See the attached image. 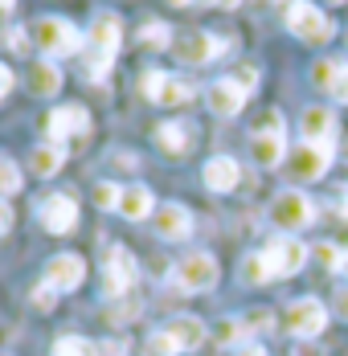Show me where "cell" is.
Returning a JSON list of instances; mask_svg holds the SVG:
<instances>
[{"instance_id":"4fadbf2b","label":"cell","mask_w":348,"mask_h":356,"mask_svg":"<svg viewBox=\"0 0 348 356\" xmlns=\"http://www.w3.org/2000/svg\"><path fill=\"white\" fill-rule=\"evenodd\" d=\"M336 115L332 107H308L303 119H299V131H303V143H315V147H328L336 152Z\"/></svg>"},{"instance_id":"f1b7e54d","label":"cell","mask_w":348,"mask_h":356,"mask_svg":"<svg viewBox=\"0 0 348 356\" xmlns=\"http://www.w3.org/2000/svg\"><path fill=\"white\" fill-rule=\"evenodd\" d=\"M106 70H111V54H99V49H90V54L82 58V78L99 82V78H106Z\"/></svg>"},{"instance_id":"2e32d148","label":"cell","mask_w":348,"mask_h":356,"mask_svg":"<svg viewBox=\"0 0 348 356\" xmlns=\"http://www.w3.org/2000/svg\"><path fill=\"white\" fill-rule=\"evenodd\" d=\"M205 103H209V111H213V115L234 119V115L246 107V90L234 82V78H217V82L205 90Z\"/></svg>"},{"instance_id":"ab89813d","label":"cell","mask_w":348,"mask_h":356,"mask_svg":"<svg viewBox=\"0 0 348 356\" xmlns=\"http://www.w3.org/2000/svg\"><path fill=\"white\" fill-rule=\"evenodd\" d=\"M4 45H8V49H25L29 41H25V33H21V29H8V33H4Z\"/></svg>"},{"instance_id":"d4e9b609","label":"cell","mask_w":348,"mask_h":356,"mask_svg":"<svg viewBox=\"0 0 348 356\" xmlns=\"http://www.w3.org/2000/svg\"><path fill=\"white\" fill-rule=\"evenodd\" d=\"M348 70V62H340V58H319L312 66V82L319 86V90H332L336 86V78Z\"/></svg>"},{"instance_id":"3957f363","label":"cell","mask_w":348,"mask_h":356,"mask_svg":"<svg viewBox=\"0 0 348 356\" xmlns=\"http://www.w3.org/2000/svg\"><path fill=\"white\" fill-rule=\"evenodd\" d=\"M287 29L299 37V41H308V45H324V41H332V33H336L332 17L324 8L308 4V0H291L287 4Z\"/></svg>"},{"instance_id":"836d02e7","label":"cell","mask_w":348,"mask_h":356,"mask_svg":"<svg viewBox=\"0 0 348 356\" xmlns=\"http://www.w3.org/2000/svg\"><path fill=\"white\" fill-rule=\"evenodd\" d=\"M54 303H58V286H54V283H41L33 291V307H37V312H49Z\"/></svg>"},{"instance_id":"8992f818","label":"cell","mask_w":348,"mask_h":356,"mask_svg":"<svg viewBox=\"0 0 348 356\" xmlns=\"http://www.w3.org/2000/svg\"><path fill=\"white\" fill-rule=\"evenodd\" d=\"M312 217H315L312 197H308V193H295V188L278 193L275 205H271V221H275L278 229H287V234H295V229L312 225Z\"/></svg>"},{"instance_id":"9c48e42d","label":"cell","mask_w":348,"mask_h":356,"mask_svg":"<svg viewBox=\"0 0 348 356\" xmlns=\"http://www.w3.org/2000/svg\"><path fill=\"white\" fill-rule=\"evenodd\" d=\"M132 283H136V258H132V250H127V246H111V250H106V266H103L106 299L127 295Z\"/></svg>"},{"instance_id":"5b68a950","label":"cell","mask_w":348,"mask_h":356,"mask_svg":"<svg viewBox=\"0 0 348 356\" xmlns=\"http://www.w3.org/2000/svg\"><path fill=\"white\" fill-rule=\"evenodd\" d=\"M217 258L205 254V250H197V254H184L180 262H176V286L180 291H213L217 286Z\"/></svg>"},{"instance_id":"9a60e30c","label":"cell","mask_w":348,"mask_h":356,"mask_svg":"<svg viewBox=\"0 0 348 356\" xmlns=\"http://www.w3.org/2000/svg\"><path fill=\"white\" fill-rule=\"evenodd\" d=\"M152 229H156V238H164V242H180V238H189L193 234V213L184 209V205H160L156 213H152Z\"/></svg>"},{"instance_id":"cb8c5ba5","label":"cell","mask_w":348,"mask_h":356,"mask_svg":"<svg viewBox=\"0 0 348 356\" xmlns=\"http://www.w3.org/2000/svg\"><path fill=\"white\" fill-rule=\"evenodd\" d=\"M29 90L41 95V99H54L62 90V70L54 62H37L33 70H29Z\"/></svg>"},{"instance_id":"277c9868","label":"cell","mask_w":348,"mask_h":356,"mask_svg":"<svg viewBox=\"0 0 348 356\" xmlns=\"http://www.w3.org/2000/svg\"><path fill=\"white\" fill-rule=\"evenodd\" d=\"M139 90H143V99L156 103V107H184V103L193 99V86H189L184 78H173V74H164V70H148L139 78Z\"/></svg>"},{"instance_id":"f35d334b","label":"cell","mask_w":348,"mask_h":356,"mask_svg":"<svg viewBox=\"0 0 348 356\" xmlns=\"http://www.w3.org/2000/svg\"><path fill=\"white\" fill-rule=\"evenodd\" d=\"M332 307H336V316H340V320H348V286L332 295Z\"/></svg>"},{"instance_id":"d6986e66","label":"cell","mask_w":348,"mask_h":356,"mask_svg":"<svg viewBox=\"0 0 348 356\" xmlns=\"http://www.w3.org/2000/svg\"><path fill=\"white\" fill-rule=\"evenodd\" d=\"M201 180H205L209 193H234L238 180H242V168L234 156H213L205 168H201Z\"/></svg>"},{"instance_id":"f6af8a7d","label":"cell","mask_w":348,"mask_h":356,"mask_svg":"<svg viewBox=\"0 0 348 356\" xmlns=\"http://www.w3.org/2000/svg\"><path fill=\"white\" fill-rule=\"evenodd\" d=\"M168 4H176V8H184V4H197V0H168Z\"/></svg>"},{"instance_id":"484cf974","label":"cell","mask_w":348,"mask_h":356,"mask_svg":"<svg viewBox=\"0 0 348 356\" xmlns=\"http://www.w3.org/2000/svg\"><path fill=\"white\" fill-rule=\"evenodd\" d=\"M49 356H99V348L86 336H62V340H54V353Z\"/></svg>"},{"instance_id":"d590c367","label":"cell","mask_w":348,"mask_h":356,"mask_svg":"<svg viewBox=\"0 0 348 356\" xmlns=\"http://www.w3.org/2000/svg\"><path fill=\"white\" fill-rule=\"evenodd\" d=\"M230 78H234V82L242 86L246 95H250V90L258 86V70H254V66H242V70H238V74H230Z\"/></svg>"},{"instance_id":"4316f807","label":"cell","mask_w":348,"mask_h":356,"mask_svg":"<svg viewBox=\"0 0 348 356\" xmlns=\"http://www.w3.org/2000/svg\"><path fill=\"white\" fill-rule=\"evenodd\" d=\"M139 41H143L148 49H168V45H173V29H168L164 21H148V25L139 29Z\"/></svg>"},{"instance_id":"ba28073f","label":"cell","mask_w":348,"mask_h":356,"mask_svg":"<svg viewBox=\"0 0 348 356\" xmlns=\"http://www.w3.org/2000/svg\"><path fill=\"white\" fill-rule=\"evenodd\" d=\"M45 131H49V143H66L78 140L90 131V111L78 107V103H66V107H54L45 115Z\"/></svg>"},{"instance_id":"ee69618b","label":"cell","mask_w":348,"mask_h":356,"mask_svg":"<svg viewBox=\"0 0 348 356\" xmlns=\"http://www.w3.org/2000/svg\"><path fill=\"white\" fill-rule=\"evenodd\" d=\"M238 4H242V0H221V8H238Z\"/></svg>"},{"instance_id":"ffe728a7","label":"cell","mask_w":348,"mask_h":356,"mask_svg":"<svg viewBox=\"0 0 348 356\" xmlns=\"http://www.w3.org/2000/svg\"><path fill=\"white\" fill-rule=\"evenodd\" d=\"M283 156H287V136L283 131H254L250 136V160L258 168H275V164H283Z\"/></svg>"},{"instance_id":"d6a6232c","label":"cell","mask_w":348,"mask_h":356,"mask_svg":"<svg viewBox=\"0 0 348 356\" xmlns=\"http://www.w3.org/2000/svg\"><path fill=\"white\" fill-rule=\"evenodd\" d=\"M17 188H21V168L8 156H0V193H17Z\"/></svg>"},{"instance_id":"60d3db41","label":"cell","mask_w":348,"mask_h":356,"mask_svg":"<svg viewBox=\"0 0 348 356\" xmlns=\"http://www.w3.org/2000/svg\"><path fill=\"white\" fill-rule=\"evenodd\" d=\"M13 82H17V78H13V70H8V66L0 62V99H4L8 90H13Z\"/></svg>"},{"instance_id":"7dc6e473","label":"cell","mask_w":348,"mask_h":356,"mask_svg":"<svg viewBox=\"0 0 348 356\" xmlns=\"http://www.w3.org/2000/svg\"><path fill=\"white\" fill-rule=\"evenodd\" d=\"M197 4H221V0H197Z\"/></svg>"},{"instance_id":"f546056e","label":"cell","mask_w":348,"mask_h":356,"mask_svg":"<svg viewBox=\"0 0 348 356\" xmlns=\"http://www.w3.org/2000/svg\"><path fill=\"white\" fill-rule=\"evenodd\" d=\"M242 336H246L242 320H217V327H213V340H217L221 348H230V344H238Z\"/></svg>"},{"instance_id":"e575fe53","label":"cell","mask_w":348,"mask_h":356,"mask_svg":"<svg viewBox=\"0 0 348 356\" xmlns=\"http://www.w3.org/2000/svg\"><path fill=\"white\" fill-rule=\"evenodd\" d=\"M271 323H275V316H271V312H250V316H242L246 336H250V332H258V327H271Z\"/></svg>"},{"instance_id":"83f0119b","label":"cell","mask_w":348,"mask_h":356,"mask_svg":"<svg viewBox=\"0 0 348 356\" xmlns=\"http://www.w3.org/2000/svg\"><path fill=\"white\" fill-rule=\"evenodd\" d=\"M242 279L250 286H258V283H267V279H275V275H271V266H267L262 254H250V258L242 262Z\"/></svg>"},{"instance_id":"7c38bea8","label":"cell","mask_w":348,"mask_h":356,"mask_svg":"<svg viewBox=\"0 0 348 356\" xmlns=\"http://www.w3.org/2000/svg\"><path fill=\"white\" fill-rule=\"evenodd\" d=\"M173 49H176V58H180L184 66H205V62H213V58L226 49V41H221V37H213V33H201V29H193V33L176 37Z\"/></svg>"},{"instance_id":"74e56055","label":"cell","mask_w":348,"mask_h":356,"mask_svg":"<svg viewBox=\"0 0 348 356\" xmlns=\"http://www.w3.org/2000/svg\"><path fill=\"white\" fill-rule=\"evenodd\" d=\"M328 95H332V99H336V103H348V70L340 74V78H336V86H332V90H328Z\"/></svg>"},{"instance_id":"8fae6325","label":"cell","mask_w":348,"mask_h":356,"mask_svg":"<svg viewBox=\"0 0 348 356\" xmlns=\"http://www.w3.org/2000/svg\"><path fill=\"white\" fill-rule=\"evenodd\" d=\"M37 217H41V225L49 229V234H70L74 225H78V201L66 197V193H54V197H41V205H37Z\"/></svg>"},{"instance_id":"7402d4cb","label":"cell","mask_w":348,"mask_h":356,"mask_svg":"<svg viewBox=\"0 0 348 356\" xmlns=\"http://www.w3.org/2000/svg\"><path fill=\"white\" fill-rule=\"evenodd\" d=\"M62 164H66L62 143H37L29 152V172L33 177H54V172H62Z\"/></svg>"},{"instance_id":"c3c4849f","label":"cell","mask_w":348,"mask_h":356,"mask_svg":"<svg viewBox=\"0 0 348 356\" xmlns=\"http://www.w3.org/2000/svg\"><path fill=\"white\" fill-rule=\"evenodd\" d=\"M340 270H345V275H348V254H345V266H340Z\"/></svg>"},{"instance_id":"52a82bcc","label":"cell","mask_w":348,"mask_h":356,"mask_svg":"<svg viewBox=\"0 0 348 356\" xmlns=\"http://www.w3.org/2000/svg\"><path fill=\"white\" fill-rule=\"evenodd\" d=\"M324 323H328V307H324L319 299H295V303L283 312V327H287L291 336H299V340L319 336Z\"/></svg>"},{"instance_id":"e0dca14e","label":"cell","mask_w":348,"mask_h":356,"mask_svg":"<svg viewBox=\"0 0 348 356\" xmlns=\"http://www.w3.org/2000/svg\"><path fill=\"white\" fill-rule=\"evenodd\" d=\"M82 279H86V262L78 254H58L45 266V283H54L58 291H78Z\"/></svg>"},{"instance_id":"7a4b0ae2","label":"cell","mask_w":348,"mask_h":356,"mask_svg":"<svg viewBox=\"0 0 348 356\" xmlns=\"http://www.w3.org/2000/svg\"><path fill=\"white\" fill-rule=\"evenodd\" d=\"M29 37H33V45L45 58H66V54L82 49V33L70 25L66 17H37Z\"/></svg>"},{"instance_id":"5bb4252c","label":"cell","mask_w":348,"mask_h":356,"mask_svg":"<svg viewBox=\"0 0 348 356\" xmlns=\"http://www.w3.org/2000/svg\"><path fill=\"white\" fill-rule=\"evenodd\" d=\"M119 41H123V21H119V13H95V17H90V29H86V45L115 58V54H119Z\"/></svg>"},{"instance_id":"681fc988","label":"cell","mask_w":348,"mask_h":356,"mask_svg":"<svg viewBox=\"0 0 348 356\" xmlns=\"http://www.w3.org/2000/svg\"><path fill=\"white\" fill-rule=\"evenodd\" d=\"M328 4H345V0H328Z\"/></svg>"},{"instance_id":"4dcf8cb0","label":"cell","mask_w":348,"mask_h":356,"mask_svg":"<svg viewBox=\"0 0 348 356\" xmlns=\"http://www.w3.org/2000/svg\"><path fill=\"white\" fill-rule=\"evenodd\" d=\"M119 197H123L119 184H111V180H99V184H95V205H99V209H119Z\"/></svg>"},{"instance_id":"bcb514c9","label":"cell","mask_w":348,"mask_h":356,"mask_svg":"<svg viewBox=\"0 0 348 356\" xmlns=\"http://www.w3.org/2000/svg\"><path fill=\"white\" fill-rule=\"evenodd\" d=\"M4 8H13V0H0V13H4Z\"/></svg>"},{"instance_id":"44dd1931","label":"cell","mask_w":348,"mask_h":356,"mask_svg":"<svg viewBox=\"0 0 348 356\" xmlns=\"http://www.w3.org/2000/svg\"><path fill=\"white\" fill-rule=\"evenodd\" d=\"M119 213L127 217V221H143V217H152L156 213V205H152V188H143V184H127L123 197H119Z\"/></svg>"},{"instance_id":"30bf717a","label":"cell","mask_w":348,"mask_h":356,"mask_svg":"<svg viewBox=\"0 0 348 356\" xmlns=\"http://www.w3.org/2000/svg\"><path fill=\"white\" fill-rule=\"evenodd\" d=\"M262 258H267V266H271L275 279H287V275H299V266L308 262V246L299 238L283 234V238H275L271 246L262 250Z\"/></svg>"},{"instance_id":"603a6c76","label":"cell","mask_w":348,"mask_h":356,"mask_svg":"<svg viewBox=\"0 0 348 356\" xmlns=\"http://www.w3.org/2000/svg\"><path fill=\"white\" fill-rule=\"evenodd\" d=\"M156 143H160L168 156H184V152L193 147V131H189V123H160V127H156Z\"/></svg>"},{"instance_id":"8d00e7d4","label":"cell","mask_w":348,"mask_h":356,"mask_svg":"<svg viewBox=\"0 0 348 356\" xmlns=\"http://www.w3.org/2000/svg\"><path fill=\"white\" fill-rule=\"evenodd\" d=\"M254 131H283V115H278V111H267V115L254 123Z\"/></svg>"},{"instance_id":"ac0fdd59","label":"cell","mask_w":348,"mask_h":356,"mask_svg":"<svg viewBox=\"0 0 348 356\" xmlns=\"http://www.w3.org/2000/svg\"><path fill=\"white\" fill-rule=\"evenodd\" d=\"M332 164V152L328 147H315V143H299L295 156H291V172L295 180H319Z\"/></svg>"},{"instance_id":"b9f144b4","label":"cell","mask_w":348,"mask_h":356,"mask_svg":"<svg viewBox=\"0 0 348 356\" xmlns=\"http://www.w3.org/2000/svg\"><path fill=\"white\" fill-rule=\"evenodd\" d=\"M8 229H13V209H8V205L0 201V238H4Z\"/></svg>"},{"instance_id":"1f68e13d","label":"cell","mask_w":348,"mask_h":356,"mask_svg":"<svg viewBox=\"0 0 348 356\" xmlns=\"http://www.w3.org/2000/svg\"><path fill=\"white\" fill-rule=\"evenodd\" d=\"M312 254H315V262H319V266H328V270H340V266H345V250L332 246V242H319Z\"/></svg>"},{"instance_id":"7bdbcfd3","label":"cell","mask_w":348,"mask_h":356,"mask_svg":"<svg viewBox=\"0 0 348 356\" xmlns=\"http://www.w3.org/2000/svg\"><path fill=\"white\" fill-rule=\"evenodd\" d=\"M238 356H267V353H262L258 344H250V348H242V353H238Z\"/></svg>"},{"instance_id":"6da1fadb","label":"cell","mask_w":348,"mask_h":356,"mask_svg":"<svg viewBox=\"0 0 348 356\" xmlns=\"http://www.w3.org/2000/svg\"><path fill=\"white\" fill-rule=\"evenodd\" d=\"M205 323L197 320V316H176L168 320L160 332H152V340H148V356H176V353H193V348H201L205 344Z\"/></svg>"}]
</instances>
